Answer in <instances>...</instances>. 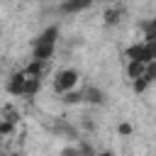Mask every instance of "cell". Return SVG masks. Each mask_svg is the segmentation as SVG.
<instances>
[{"label": "cell", "instance_id": "cell-8", "mask_svg": "<svg viewBox=\"0 0 156 156\" xmlns=\"http://www.w3.org/2000/svg\"><path fill=\"white\" fill-rule=\"evenodd\" d=\"M61 102H63V105H80V102H83V90L76 85V88L61 93Z\"/></svg>", "mask_w": 156, "mask_h": 156}, {"label": "cell", "instance_id": "cell-7", "mask_svg": "<svg viewBox=\"0 0 156 156\" xmlns=\"http://www.w3.org/2000/svg\"><path fill=\"white\" fill-rule=\"evenodd\" d=\"M127 58H139V61H151L149 58V49H146V41H141V44H132L129 49H127Z\"/></svg>", "mask_w": 156, "mask_h": 156}, {"label": "cell", "instance_id": "cell-16", "mask_svg": "<svg viewBox=\"0 0 156 156\" xmlns=\"http://www.w3.org/2000/svg\"><path fill=\"white\" fill-rule=\"evenodd\" d=\"M0 117H5V119H10V122H15V124H17V110H15V107H5Z\"/></svg>", "mask_w": 156, "mask_h": 156}, {"label": "cell", "instance_id": "cell-11", "mask_svg": "<svg viewBox=\"0 0 156 156\" xmlns=\"http://www.w3.org/2000/svg\"><path fill=\"white\" fill-rule=\"evenodd\" d=\"M102 20H105L107 27H117L119 20H122V10H119V7H107V10L102 12Z\"/></svg>", "mask_w": 156, "mask_h": 156}, {"label": "cell", "instance_id": "cell-17", "mask_svg": "<svg viewBox=\"0 0 156 156\" xmlns=\"http://www.w3.org/2000/svg\"><path fill=\"white\" fill-rule=\"evenodd\" d=\"M151 34H156V20L149 24V37H151Z\"/></svg>", "mask_w": 156, "mask_h": 156}, {"label": "cell", "instance_id": "cell-6", "mask_svg": "<svg viewBox=\"0 0 156 156\" xmlns=\"http://www.w3.org/2000/svg\"><path fill=\"white\" fill-rule=\"evenodd\" d=\"M95 0H63L61 2V12H83L93 5Z\"/></svg>", "mask_w": 156, "mask_h": 156}, {"label": "cell", "instance_id": "cell-2", "mask_svg": "<svg viewBox=\"0 0 156 156\" xmlns=\"http://www.w3.org/2000/svg\"><path fill=\"white\" fill-rule=\"evenodd\" d=\"M24 80H27V73L20 68L15 71L10 78H7V93L15 95V98H22V90H24Z\"/></svg>", "mask_w": 156, "mask_h": 156}, {"label": "cell", "instance_id": "cell-5", "mask_svg": "<svg viewBox=\"0 0 156 156\" xmlns=\"http://www.w3.org/2000/svg\"><path fill=\"white\" fill-rule=\"evenodd\" d=\"M56 39H58V24H51V27H46L44 32H39V34L32 39V44H41V41L56 44Z\"/></svg>", "mask_w": 156, "mask_h": 156}, {"label": "cell", "instance_id": "cell-3", "mask_svg": "<svg viewBox=\"0 0 156 156\" xmlns=\"http://www.w3.org/2000/svg\"><path fill=\"white\" fill-rule=\"evenodd\" d=\"M105 100H107V95L98 85H90L83 90V102H88V105H105Z\"/></svg>", "mask_w": 156, "mask_h": 156}, {"label": "cell", "instance_id": "cell-14", "mask_svg": "<svg viewBox=\"0 0 156 156\" xmlns=\"http://www.w3.org/2000/svg\"><path fill=\"white\" fill-rule=\"evenodd\" d=\"M144 78H146L149 83L156 80V58H154V61H146V66H144Z\"/></svg>", "mask_w": 156, "mask_h": 156}, {"label": "cell", "instance_id": "cell-12", "mask_svg": "<svg viewBox=\"0 0 156 156\" xmlns=\"http://www.w3.org/2000/svg\"><path fill=\"white\" fill-rule=\"evenodd\" d=\"M44 63L46 61H39V58H32L29 63H27V68H22L27 76H39L41 78V73H44Z\"/></svg>", "mask_w": 156, "mask_h": 156}, {"label": "cell", "instance_id": "cell-10", "mask_svg": "<svg viewBox=\"0 0 156 156\" xmlns=\"http://www.w3.org/2000/svg\"><path fill=\"white\" fill-rule=\"evenodd\" d=\"M144 61H139V58H129V63H127V78L129 80H134V78H139V76H144Z\"/></svg>", "mask_w": 156, "mask_h": 156}, {"label": "cell", "instance_id": "cell-4", "mask_svg": "<svg viewBox=\"0 0 156 156\" xmlns=\"http://www.w3.org/2000/svg\"><path fill=\"white\" fill-rule=\"evenodd\" d=\"M56 51V44H49V41H41V44H32V58H39V61H49Z\"/></svg>", "mask_w": 156, "mask_h": 156}, {"label": "cell", "instance_id": "cell-18", "mask_svg": "<svg viewBox=\"0 0 156 156\" xmlns=\"http://www.w3.org/2000/svg\"><path fill=\"white\" fill-rule=\"evenodd\" d=\"M0 136H2V117H0Z\"/></svg>", "mask_w": 156, "mask_h": 156}, {"label": "cell", "instance_id": "cell-15", "mask_svg": "<svg viewBox=\"0 0 156 156\" xmlns=\"http://www.w3.org/2000/svg\"><path fill=\"white\" fill-rule=\"evenodd\" d=\"M117 134H119V136H132V134H134L132 122H119V124H117Z\"/></svg>", "mask_w": 156, "mask_h": 156}, {"label": "cell", "instance_id": "cell-9", "mask_svg": "<svg viewBox=\"0 0 156 156\" xmlns=\"http://www.w3.org/2000/svg\"><path fill=\"white\" fill-rule=\"evenodd\" d=\"M39 88H41V78H39V76H27V80H24V90H22V98H32V95H37Z\"/></svg>", "mask_w": 156, "mask_h": 156}, {"label": "cell", "instance_id": "cell-19", "mask_svg": "<svg viewBox=\"0 0 156 156\" xmlns=\"http://www.w3.org/2000/svg\"><path fill=\"white\" fill-rule=\"evenodd\" d=\"M0 76H2V63H0Z\"/></svg>", "mask_w": 156, "mask_h": 156}, {"label": "cell", "instance_id": "cell-13", "mask_svg": "<svg viewBox=\"0 0 156 156\" xmlns=\"http://www.w3.org/2000/svg\"><path fill=\"white\" fill-rule=\"evenodd\" d=\"M149 85H151V83H149V80H146L144 76H139V78H134V80H132V90H134L136 95L146 93V88H149Z\"/></svg>", "mask_w": 156, "mask_h": 156}, {"label": "cell", "instance_id": "cell-1", "mask_svg": "<svg viewBox=\"0 0 156 156\" xmlns=\"http://www.w3.org/2000/svg\"><path fill=\"white\" fill-rule=\"evenodd\" d=\"M78 80H80V73H78L76 68H63V71H58V73H56V78H54V90L61 95V93H66V90L76 88V85H78Z\"/></svg>", "mask_w": 156, "mask_h": 156}, {"label": "cell", "instance_id": "cell-20", "mask_svg": "<svg viewBox=\"0 0 156 156\" xmlns=\"http://www.w3.org/2000/svg\"><path fill=\"white\" fill-rule=\"evenodd\" d=\"M98 2H110V0H98Z\"/></svg>", "mask_w": 156, "mask_h": 156}, {"label": "cell", "instance_id": "cell-21", "mask_svg": "<svg viewBox=\"0 0 156 156\" xmlns=\"http://www.w3.org/2000/svg\"><path fill=\"white\" fill-rule=\"evenodd\" d=\"M0 151H2V146H0Z\"/></svg>", "mask_w": 156, "mask_h": 156}]
</instances>
